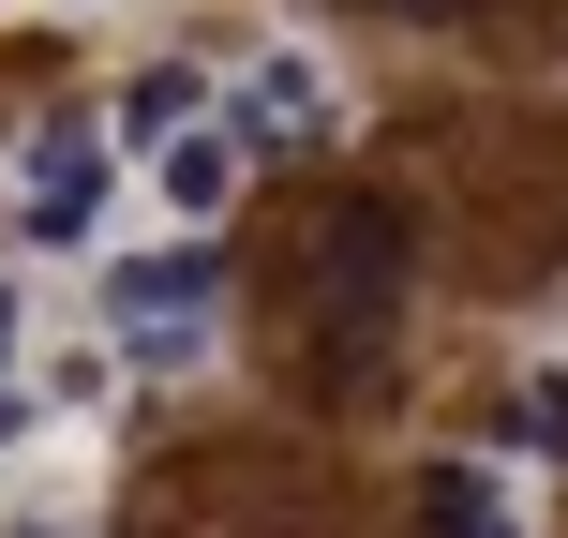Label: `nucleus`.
Listing matches in <instances>:
<instances>
[{
	"label": "nucleus",
	"instance_id": "nucleus-7",
	"mask_svg": "<svg viewBox=\"0 0 568 538\" xmlns=\"http://www.w3.org/2000/svg\"><path fill=\"white\" fill-rule=\"evenodd\" d=\"M225 195H240V135H180V150H165V210H180V225H210Z\"/></svg>",
	"mask_w": 568,
	"mask_h": 538
},
{
	"label": "nucleus",
	"instance_id": "nucleus-5",
	"mask_svg": "<svg viewBox=\"0 0 568 538\" xmlns=\"http://www.w3.org/2000/svg\"><path fill=\"white\" fill-rule=\"evenodd\" d=\"M419 524L434 538H524V509H509L494 464H434V479H419Z\"/></svg>",
	"mask_w": 568,
	"mask_h": 538
},
{
	"label": "nucleus",
	"instance_id": "nucleus-3",
	"mask_svg": "<svg viewBox=\"0 0 568 538\" xmlns=\"http://www.w3.org/2000/svg\"><path fill=\"white\" fill-rule=\"evenodd\" d=\"M195 314H210V255H135L120 270V329H150V359H195Z\"/></svg>",
	"mask_w": 568,
	"mask_h": 538
},
{
	"label": "nucleus",
	"instance_id": "nucleus-2",
	"mask_svg": "<svg viewBox=\"0 0 568 538\" xmlns=\"http://www.w3.org/2000/svg\"><path fill=\"white\" fill-rule=\"evenodd\" d=\"M16 210H30V240H90L105 225V135L90 120H45L30 165H16Z\"/></svg>",
	"mask_w": 568,
	"mask_h": 538
},
{
	"label": "nucleus",
	"instance_id": "nucleus-4",
	"mask_svg": "<svg viewBox=\"0 0 568 538\" xmlns=\"http://www.w3.org/2000/svg\"><path fill=\"white\" fill-rule=\"evenodd\" d=\"M314 135H329V75H314L300 45L255 60V75H240V150H314Z\"/></svg>",
	"mask_w": 568,
	"mask_h": 538
},
{
	"label": "nucleus",
	"instance_id": "nucleus-8",
	"mask_svg": "<svg viewBox=\"0 0 568 538\" xmlns=\"http://www.w3.org/2000/svg\"><path fill=\"white\" fill-rule=\"evenodd\" d=\"M509 419H524V449H568V374H539V389H524Z\"/></svg>",
	"mask_w": 568,
	"mask_h": 538
},
{
	"label": "nucleus",
	"instance_id": "nucleus-11",
	"mask_svg": "<svg viewBox=\"0 0 568 538\" xmlns=\"http://www.w3.org/2000/svg\"><path fill=\"white\" fill-rule=\"evenodd\" d=\"M16 538H60V524H16Z\"/></svg>",
	"mask_w": 568,
	"mask_h": 538
},
{
	"label": "nucleus",
	"instance_id": "nucleus-9",
	"mask_svg": "<svg viewBox=\"0 0 568 538\" xmlns=\"http://www.w3.org/2000/svg\"><path fill=\"white\" fill-rule=\"evenodd\" d=\"M404 16H464V0H404Z\"/></svg>",
	"mask_w": 568,
	"mask_h": 538
},
{
	"label": "nucleus",
	"instance_id": "nucleus-10",
	"mask_svg": "<svg viewBox=\"0 0 568 538\" xmlns=\"http://www.w3.org/2000/svg\"><path fill=\"white\" fill-rule=\"evenodd\" d=\"M0 344H16V300H0Z\"/></svg>",
	"mask_w": 568,
	"mask_h": 538
},
{
	"label": "nucleus",
	"instance_id": "nucleus-1",
	"mask_svg": "<svg viewBox=\"0 0 568 538\" xmlns=\"http://www.w3.org/2000/svg\"><path fill=\"white\" fill-rule=\"evenodd\" d=\"M300 300H314V344L359 374L374 344H389V314H404V210H374V195L314 210V240H300Z\"/></svg>",
	"mask_w": 568,
	"mask_h": 538
},
{
	"label": "nucleus",
	"instance_id": "nucleus-6",
	"mask_svg": "<svg viewBox=\"0 0 568 538\" xmlns=\"http://www.w3.org/2000/svg\"><path fill=\"white\" fill-rule=\"evenodd\" d=\"M195 105H210V90L180 75V60H150V75L120 90V135H135V150H180V135H195Z\"/></svg>",
	"mask_w": 568,
	"mask_h": 538
}]
</instances>
